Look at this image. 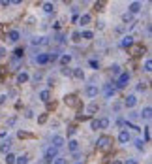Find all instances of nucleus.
Segmentation results:
<instances>
[{
  "mask_svg": "<svg viewBox=\"0 0 152 164\" xmlns=\"http://www.w3.org/2000/svg\"><path fill=\"white\" fill-rule=\"evenodd\" d=\"M45 121H47V115H45V113H43V115H39V117H38V123H45Z\"/></svg>",
  "mask_w": 152,
  "mask_h": 164,
  "instance_id": "34",
  "label": "nucleus"
},
{
  "mask_svg": "<svg viewBox=\"0 0 152 164\" xmlns=\"http://www.w3.org/2000/svg\"><path fill=\"white\" fill-rule=\"evenodd\" d=\"M150 111H152V110L147 106V108H145V110L141 111V117H145V119H150Z\"/></svg>",
  "mask_w": 152,
  "mask_h": 164,
  "instance_id": "24",
  "label": "nucleus"
},
{
  "mask_svg": "<svg viewBox=\"0 0 152 164\" xmlns=\"http://www.w3.org/2000/svg\"><path fill=\"white\" fill-rule=\"evenodd\" d=\"M28 136H30V134H26V132H23V130L19 132V138H28Z\"/></svg>",
  "mask_w": 152,
  "mask_h": 164,
  "instance_id": "39",
  "label": "nucleus"
},
{
  "mask_svg": "<svg viewBox=\"0 0 152 164\" xmlns=\"http://www.w3.org/2000/svg\"><path fill=\"white\" fill-rule=\"evenodd\" d=\"M128 8H130V13H137V11L141 10V4H139V2H132Z\"/></svg>",
  "mask_w": 152,
  "mask_h": 164,
  "instance_id": "10",
  "label": "nucleus"
},
{
  "mask_svg": "<svg viewBox=\"0 0 152 164\" xmlns=\"http://www.w3.org/2000/svg\"><path fill=\"white\" fill-rule=\"evenodd\" d=\"M72 40H73V42H79V40H81V32H73V34H72Z\"/></svg>",
  "mask_w": 152,
  "mask_h": 164,
  "instance_id": "30",
  "label": "nucleus"
},
{
  "mask_svg": "<svg viewBox=\"0 0 152 164\" xmlns=\"http://www.w3.org/2000/svg\"><path fill=\"white\" fill-rule=\"evenodd\" d=\"M128 81H130V74H128V72H124V74H120V76H118V79H116V87H118V89L126 87Z\"/></svg>",
  "mask_w": 152,
  "mask_h": 164,
  "instance_id": "1",
  "label": "nucleus"
},
{
  "mask_svg": "<svg viewBox=\"0 0 152 164\" xmlns=\"http://www.w3.org/2000/svg\"><path fill=\"white\" fill-rule=\"evenodd\" d=\"M4 57H6V49L0 47V59H4Z\"/></svg>",
  "mask_w": 152,
  "mask_h": 164,
  "instance_id": "40",
  "label": "nucleus"
},
{
  "mask_svg": "<svg viewBox=\"0 0 152 164\" xmlns=\"http://www.w3.org/2000/svg\"><path fill=\"white\" fill-rule=\"evenodd\" d=\"M81 36H83V38H85V40H92V38H94V34H92L90 30H85V32H83V34H81Z\"/></svg>",
  "mask_w": 152,
  "mask_h": 164,
  "instance_id": "25",
  "label": "nucleus"
},
{
  "mask_svg": "<svg viewBox=\"0 0 152 164\" xmlns=\"http://www.w3.org/2000/svg\"><path fill=\"white\" fill-rule=\"evenodd\" d=\"M43 11H45V13H53V11H54V4L45 2V4H43Z\"/></svg>",
  "mask_w": 152,
  "mask_h": 164,
  "instance_id": "15",
  "label": "nucleus"
},
{
  "mask_svg": "<svg viewBox=\"0 0 152 164\" xmlns=\"http://www.w3.org/2000/svg\"><path fill=\"white\" fill-rule=\"evenodd\" d=\"M70 62H72V55H62L60 57V64L66 66V64H70Z\"/></svg>",
  "mask_w": 152,
  "mask_h": 164,
  "instance_id": "18",
  "label": "nucleus"
},
{
  "mask_svg": "<svg viewBox=\"0 0 152 164\" xmlns=\"http://www.w3.org/2000/svg\"><path fill=\"white\" fill-rule=\"evenodd\" d=\"M57 59H58L57 53H51V55H49V60H57Z\"/></svg>",
  "mask_w": 152,
  "mask_h": 164,
  "instance_id": "38",
  "label": "nucleus"
},
{
  "mask_svg": "<svg viewBox=\"0 0 152 164\" xmlns=\"http://www.w3.org/2000/svg\"><path fill=\"white\" fill-rule=\"evenodd\" d=\"M150 140V126H145V141Z\"/></svg>",
  "mask_w": 152,
  "mask_h": 164,
  "instance_id": "28",
  "label": "nucleus"
},
{
  "mask_svg": "<svg viewBox=\"0 0 152 164\" xmlns=\"http://www.w3.org/2000/svg\"><path fill=\"white\" fill-rule=\"evenodd\" d=\"M113 72L120 76V66H118V64H115V66H113Z\"/></svg>",
  "mask_w": 152,
  "mask_h": 164,
  "instance_id": "36",
  "label": "nucleus"
},
{
  "mask_svg": "<svg viewBox=\"0 0 152 164\" xmlns=\"http://www.w3.org/2000/svg\"><path fill=\"white\" fill-rule=\"evenodd\" d=\"M135 145H137V149H143V147H145V144H143V140H137V141H135Z\"/></svg>",
  "mask_w": 152,
  "mask_h": 164,
  "instance_id": "35",
  "label": "nucleus"
},
{
  "mask_svg": "<svg viewBox=\"0 0 152 164\" xmlns=\"http://www.w3.org/2000/svg\"><path fill=\"white\" fill-rule=\"evenodd\" d=\"M54 164H68V160L66 159H58V156H57V159H54Z\"/></svg>",
  "mask_w": 152,
  "mask_h": 164,
  "instance_id": "31",
  "label": "nucleus"
},
{
  "mask_svg": "<svg viewBox=\"0 0 152 164\" xmlns=\"http://www.w3.org/2000/svg\"><path fill=\"white\" fill-rule=\"evenodd\" d=\"M105 92H107V96L115 94V87H111V85H107V87H105Z\"/></svg>",
  "mask_w": 152,
  "mask_h": 164,
  "instance_id": "29",
  "label": "nucleus"
},
{
  "mask_svg": "<svg viewBox=\"0 0 152 164\" xmlns=\"http://www.w3.org/2000/svg\"><path fill=\"white\" fill-rule=\"evenodd\" d=\"M62 145H64V138L58 136V134H57V136H53V147L58 149V147H62Z\"/></svg>",
  "mask_w": 152,
  "mask_h": 164,
  "instance_id": "6",
  "label": "nucleus"
},
{
  "mask_svg": "<svg viewBox=\"0 0 152 164\" xmlns=\"http://www.w3.org/2000/svg\"><path fill=\"white\" fill-rule=\"evenodd\" d=\"M39 98H41L43 102H47V100L51 98V92H49V91H41V92H39Z\"/></svg>",
  "mask_w": 152,
  "mask_h": 164,
  "instance_id": "20",
  "label": "nucleus"
},
{
  "mask_svg": "<svg viewBox=\"0 0 152 164\" xmlns=\"http://www.w3.org/2000/svg\"><path fill=\"white\" fill-rule=\"evenodd\" d=\"M90 126H92V130H98V119H92Z\"/></svg>",
  "mask_w": 152,
  "mask_h": 164,
  "instance_id": "32",
  "label": "nucleus"
},
{
  "mask_svg": "<svg viewBox=\"0 0 152 164\" xmlns=\"http://www.w3.org/2000/svg\"><path fill=\"white\" fill-rule=\"evenodd\" d=\"M8 38H10L11 42H17V40H19V32H17V30H11V32L8 34Z\"/></svg>",
  "mask_w": 152,
  "mask_h": 164,
  "instance_id": "22",
  "label": "nucleus"
},
{
  "mask_svg": "<svg viewBox=\"0 0 152 164\" xmlns=\"http://www.w3.org/2000/svg\"><path fill=\"white\" fill-rule=\"evenodd\" d=\"M113 164H124V162H120V160H115V162H113Z\"/></svg>",
  "mask_w": 152,
  "mask_h": 164,
  "instance_id": "43",
  "label": "nucleus"
},
{
  "mask_svg": "<svg viewBox=\"0 0 152 164\" xmlns=\"http://www.w3.org/2000/svg\"><path fill=\"white\" fill-rule=\"evenodd\" d=\"M73 76L77 77V79H83V77H85V72H83L81 68H75V70H73Z\"/></svg>",
  "mask_w": 152,
  "mask_h": 164,
  "instance_id": "21",
  "label": "nucleus"
},
{
  "mask_svg": "<svg viewBox=\"0 0 152 164\" xmlns=\"http://www.w3.org/2000/svg\"><path fill=\"white\" fill-rule=\"evenodd\" d=\"M36 60H38V64H45V62H49V55H38L36 57Z\"/></svg>",
  "mask_w": 152,
  "mask_h": 164,
  "instance_id": "12",
  "label": "nucleus"
},
{
  "mask_svg": "<svg viewBox=\"0 0 152 164\" xmlns=\"http://www.w3.org/2000/svg\"><path fill=\"white\" fill-rule=\"evenodd\" d=\"M132 45H133V38L132 36H126L122 40V47H132Z\"/></svg>",
  "mask_w": 152,
  "mask_h": 164,
  "instance_id": "11",
  "label": "nucleus"
},
{
  "mask_svg": "<svg viewBox=\"0 0 152 164\" xmlns=\"http://www.w3.org/2000/svg\"><path fill=\"white\" fill-rule=\"evenodd\" d=\"M143 70H145V72H150V70H152V60H150V59L145 62V68H143Z\"/></svg>",
  "mask_w": 152,
  "mask_h": 164,
  "instance_id": "27",
  "label": "nucleus"
},
{
  "mask_svg": "<svg viewBox=\"0 0 152 164\" xmlns=\"http://www.w3.org/2000/svg\"><path fill=\"white\" fill-rule=\"evenodd\" d=\"M90 66H92L94 70H98V68H100V64H98V60H94V59H92V60H90Z\"/></svg>",
  "mask_w": 152,
  "mask_h": 164,
  "instance_id": "33",
  "label": "nucleus"
},
{
  "mask_svg": "<svg viewBox=\"0 0 152 164\" xmlns=\"http://www.w3.org/2000/svg\"><path fill=\"white\" fill-rule=\"evenodd\" d=\"M118 141H120V144H128V141H130V132L128 130H122L118 134Z\"/></svg>",
  "mask_w": 152,
  "mask_h": 164,
  "instance_id": "7",
  "label": "nucleus"
},
{
  "mask_svg": "<svg viewBox=\"0 0 152 164\" xmlns=\"http://www.w3.org/2000/svg\"><path fill=\"white\" fill-rule=\"evenodd\" d=\"M86 96H88V98H94V96H98V87H94V85H90V87H86Z\"/></svg>",
  "mask_w": 152,
  "mask_h": 164,
  "instance_id": "8",
  "label": "nucleus"
},
{
  "mask_svg": "<svg viewBox=\"0 0 152 164\" xmlns=\"http://www.w3.org/2000/svg\"><path fill=\"white\" fill-rule=\"evenodd\" d=\"M107 126H109V119L107 117H103V119L98 121V128H107Z\"/></svg>",
  "mask_w": 152,
  "mask_h": 164,
  "instance_id": "16",
  "label": "nucleus"
},
{
  "mask_svg": "<svg viewBox=\"0 0 152 164\" xmlns=\"http://www.w3.org/2000/svg\"><path fill=\"white\" fill-rule=\"evenodd\" d=\"M57 155H58V149H54L53 145L45 151V160H49V162H53V159H57Z\"/></svg>",
  "mask_w": 152,
  "mask_h": 164,
  "instance_id": "3",
  "label": "nucleus"
},
{
  "mask_svg": "<svg viewBox=\"0 0 152 164\" xmlns=\"http://www.w3.org/2000/svg\"><path fill=\"white\" fill-rule=\"evenodd\" d=\"M124 164H137V162H135L133 159H130V160H126V162H124Z\"/></svg>",
  "mask_w": 152,
  "mask_h": 164,
  "instance_id": "42",
  "label": "nucleus"
},
{
  "mask_svg": "<svg viewBox=\"0 0 152 164\" xmlns=\"http://www.w3.org/2000/svg\"><path fill=\"white\" fill-rule=\"evenodd\" d=\"M26 81H28V74H26V72H21L17 76V83H26Z\"/></svg>",
  "mask_w": 152,
  "mask_h": 164,
  "instance_id": "13",
  "label": "nucleus"
},
{
  "mask_svg": "<svg viewBox=\"0 0 152 164\" xmlns=\"http://www.w3.org/2000/svg\"><path fill=\"white\" fill-rule=\"evenodd\" d=\"M68 147H70V151H77V149H79V141L77 140H70V141H68Z\"/></svg>",
  "mask_w": 152,
  "mask_h": 164,
  "instance_id": "9",
  "label": "nucleus"
},
{
  "mask_svg": "<svg viewBox=\"0 0 152 164\" xmlns=\"http://www.w3.org/2000/svg\"><path fill=\"white\" fill-rule=\"evenodd\" d=\"M111 138H109V136H101V138H98V147L100 149H107L109 145H111Z\"/></svg>",
  "mask_w": 152,
  "mask_h": 164,
  "instance_id": "2",
  "label": "nucleus"
},
{
  "mask_svg": "<svg viewBox=\"0 0 152 164\" xmlns=\"http://www.w3.org/2000/svg\"><path fill=\"white\" fill-rule=\"evenodd\" d=\"M79 23H81V25H88V23H90V15H88V13L81 15V17H79Z\"/></svg>",
  "mask_w": 152,
  "mask_h": 164,
  "instance_id": "17",
  "label": "nucleus"
},
{
  "mask_svg": "<svg viewBox=\"0 0 152 164\" xmlns=\"http://www.w3.org/2000/svg\"><path fill=\"white\" fill-rule=\"evenodd\" d=\"M13 55H15V59H21V57L25 55V51H23V49H21V47H17L15 51H13Z\"/></svg>",
  "mask_w": 152,
  "mask_h": 164,
  "instance_id": "26",
  "label": "nucleus"
},
{
  "mask_svg": "<svg viewBox=\"0 0 152 164\" xmlns=\"http://www.w3.org/2000/svg\"><path fill=\"white\" fill-rule=\"evenodd\" d=\"M15 164H28V156H26V155L15 156Z\"/></svg>",
  "mask_w": 152,
  "mask_h": 164,
  "instance_id": "14",
  "label": "nucleus"
},
{
  "mask_svg": "<svg viewBox=\"0 0 152 164\" xmlns=\"http://www.w3.org/2000/svg\"><path fill=\"white\" fill-rule=\"evenodd\" d=\"M64 102H66L68 106H79V100H77V96H75V94H68V96L64 98Z\"/></svg>",
  "mask_w": 152,
  "mask_h": 164,
  "instance_id": "5",
  "label": "nucleus"
},
{
  "mask_svg": "<svg viewBox=\"0 0 152 164\" xmlns=\"http://www.w3.org/2000/svg\"><path fill=\"white\" fill-rule=\"evenodd\" d=\"M6 164H15V155L13 153H6Z\"/></svg>",
  "mask_w": 152,
  "mask_h": 164,
  "instance_id": "19",
  "label": "nucleus"
},
{
  "mask_svg": "<svg viewBox=\"0 0 152 164\" xmlns=\"http://www.w3.org/2000/svg\"><path fill=\"white\" fill-rule=\"evenodd\" d=\"M0 151H2V153H10V140L4 141V144L0 145Z\"/></svg>",
  "mask_w": 152,
  "mask_h": 164,
  "instance_id": "23",
  "label": "nucleus"
},
{
  "mask_svg": "<svg viewBox=\"0 0 152 164\" xmlns=\"http://www.w3.org/2000/svg\"><path fill=\"white\" fill-rule=\"evenodd\" d=\"M124 104H126V108H135V106H137V96L135 94H130Z\"/></svg>",
  "mask_w": 152,
  "mask_h": 164,
  "instance_id": "4",
  "label": "nucleus"
},
{
  "mask_svg": "<svg viewBox=\"0 0 152 164\" xmlns=\"http://www.w3.org/2000/svg\"><path fill=\"white\" fill-rule=\"evenodd\" d=\"M68 134H70V136H72V134H75V126H70V128H68Z\"/></svg>",
  "mask_w": 152,
  "mask_h": 164,
  "instance_id": "41",
  "label": "nucleus"
},
{
  "mask_svg": "<svg viewBox=\"0 0 152 164\" xmlns=\"http://www.w3.org/2000/svg\"><path fill=\"white\" fill-rule=\"evenodd\" d=\"M133 51H135V53H133V55H141V51H143V47H139V45H137V47H135V49H133Z\"/></svg>",
  "mask_w": 152,
  "mask_h": 164,
  "instance_id": "37",
  "label": "nucleus"
}]
</instances>
